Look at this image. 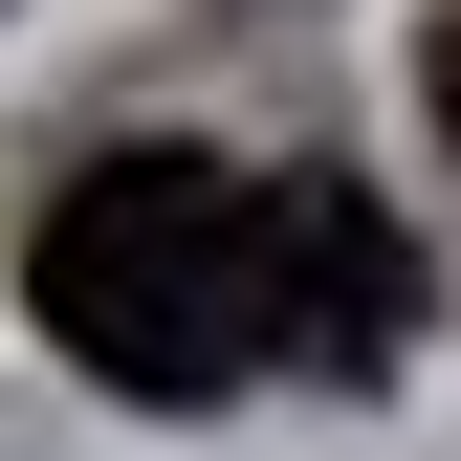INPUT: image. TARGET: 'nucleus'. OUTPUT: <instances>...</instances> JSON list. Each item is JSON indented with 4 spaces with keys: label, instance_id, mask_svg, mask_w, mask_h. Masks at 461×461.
Instances as JSON below:
<instances>
[{
    "label": "nucleus",
    "instance_id": "obj_1",
    "mask_svg": "<svg viewBox=\"0 0 461 461\" xmlns=\"http://www.w3.org/2000/svg\"><path fill=\"white\" fill-rule=\"evenodd\" d=\"M44 330L154 395V418H198V395L285 374V176H242V154H88L67 198H44Z\"/></svg>",
    "mask_w": 461,
    "mask_h": 461
},
{
    "label": "nucleus",
    "instance_id": "obj_2",
    "mask_svg": "<svg viewBox=\"0 0 461 461\" xmlns=\"http://www.w3.org/2000/svg\"><path fill=\"white\" fill-rule=\"evenodd\" d=\"M418 308H439V285H418V242H395V220L352 198V176H285V374H395V352H418Z\"/></svg>",
    "mask_w": 461,
    "mask_h": 461
},
{
    "label": "nucleus",
    "instance_id": "obj_3",
    "mask_svg": "<svg viewBox=\"0 0 461 461\" xmlns=\"http://www.w3.org/2000/svg\"><path fill=\"white\" fill-rule=\"evenodd\" d=\"M418 88H439V132H461V0H439V44H418Z\"/></svg>",
    "mask_w": 461,
    "mask_h": 461
}]
</instances>
